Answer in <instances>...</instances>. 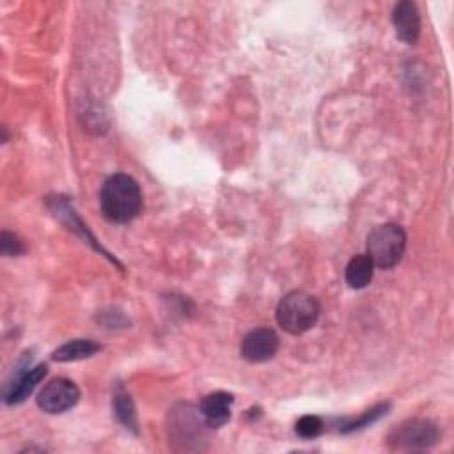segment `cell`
<instances>
[{
	"label": "cell",
	"instance_id": "obj_1",
	"mask_svg": "<svg viewBox=\"0 0 454 454\" xmlns=\"http://www.w3.org/2000/svg\"><path fill=\"white\" fill-rule=\"evenodd\" d=\"M99 207L112 223H128L142 209V192L138 183L128 174H112L99 192Z\"/></svg>",
	"mask_w": 454,
	"mask_h": 454
},
{
	"label": "cell",
	"instance_id": "obj_2",
	"mask_svg": "<svg viewBox=\"0 0 454 454\" xmlns=\"http://www.w3.org/2000/svg\"><path fill=\"white\" fill-rule=\"evenodd\" d=\"M321 314L319 301L305 291H289L277 305V323L291 335H300L310 330Z\"/></svg>",
	"mask_w": 454,
	"mask_h": 454
},
{
	"label": "cell",
	"instance_id": "obj_3",
	"mask_svg": "<svg viewBox=\"0 0 454 454\" xmlns=\"http://www.w3.org/2000/svg\"><path fill=\"white\" fill-rule=\"evenodd\" d=\"M367 257L372 261L374 266L381 270H388L395 266L406 248V232L397 223H381L376 225L367 234Z\"/></svg>",
	"mask_w": 454,
	"mask_h": 454
},
{
	"label": "cell",
	"instance_id": "obj_4",
	"mask_svg": "<svg viewBox=\"0 0 454 454\" xmlns=\"http://www.w3.org/2000/svg\"><path fill=\"white\" fill-rule=\"evenodd\" d=\"M206 420L200 415V410H195L190 404H181L172 410L168 422V434L174 443H181L179 449L199 450L206 442Z\"/></svg>",
	"mask_w": 454,
	"mask_h": 454
},
{
	"label": "cell",
	"instance_id": "obj_5",
	"mask_svg": "<svg viewBox=\"0 0 454 454\" xmlns=\"http://www.w3.org/2000/svg\"><path fill=\"white\" fill-rule=\"evenodd\" d=\"M440 438L438 427L427 419H408L395 426L388 434L392 450H424L433 447Z\"/></svg>",
	"mask_w": 454,
	"mask_h": 454
},
{
	"label": "cell",
	"instance_id": "obj_6",
	"mask_svg": "<svg viewBox=\"0 0 454 454\" xmlns=\"http://www.w3.org/2000/svg\"><path fill=\"white\" fill-rule=\"evenodd\" d=\"M80 399V388L76 387L74 381L67 380V378H55L50 383H46L35 401L37 406L51 415L57 413H64L67 410H71Z\"/></svg>",
	"mask_w": 454,
	"mask_h": 454
},
{
	"label": "cell",
	"instance_id": "obj_7",
	"mask_svg": "<svg viewBox=\"0 0 454 454\" xmlns=\"http://www.w3.org/2000/svg\"><path fill=\"white\" fill-rule=\"evenodd\" d=\"M280 340L271 328H254L241 340V356L252 364L271 360L278 351Z\"/></svg>",
	"mask_w": 454,
	"mask_h": 454
},
{
	"label": "cell",
	"instance_id": "obj_8",
	"mask_svg": "<svg viewBox=\"0 0 454 454\" xmlns=\"http://www.w3.org/2000/svg\"><path fill=\"white\" fill-rule=\"evenodd\" d=\"M392 23L395 28V35L406 43L415 44L420 35V14L413 2L403 0L392 9Z\"/></svg>",
	"mask_w": 454,
	"mask_h": 454
},
{
	"label": "cell",
	"instance_id": "obj_9",
	"mask_svg": "<svg viewBox=\"0 0 454 454\" xmlns=\"http://www.w3.org/2000/svg\"><path fill=\"white\" fill-rule=\"evenodd\" d=\"M234 397L229 392H211L207 395H204V399L200 401V415L206 420V424L211 429L222 427L225 422H229L231 419V408H232Z\"/></svg>",
	"mask_w": 454,
	"mask_h": 454
},
{
	"label": "cell",
	"instance_id": "obj_10",
	"mask_svg": "<svg viewBox=\"0 0 454 454\" xmlns=\"http://www.w3.org/2000/svg\"><path fill=\"white\" fill-rule=\"evenodd\" d=\"M46 372H48V367L44 364H39L32 369L21 371V372L18 371V376L14 378L11 387L7 388V392L4 395V401L7 404L23 403L34 392V388L41 383V380L46 376Z\"/></svg>",
	"mask_w": 454,
	"mask_h": 454
},
{
	"label": "cell",
	"instance_id": "obj_11",
	"mask_svg": "<svg viewBox=\"0 0 454 454\" xmlns=\"http://www.w3.org/2000/svg\"><path fill=\"white\" fill-rule=\"evenodd\" d=\"M99 349H101V346L90 339H74V340H69V342L59 346L53 351L51 358L55 362H74V360L89 358L94 353H98Z\"/></svg>",
	"mask_w": 454,
	"mask_h": 454
},
{
	"label": "cell",
	"instance_id": "obj_12",
	"mask_svg": "<svg viewBox=\"0 0 454 454\" xmlns=\"http://www.w3.org/2000/svg\"><path fill=\"white\" fill-rule=\"evenodd\" d=\"M372 275H374V264L372 261L360 254V255H355L346 270H344V278H346V284L351 287V289H362L365 287L367 284H371L372 280Z\"/></svg>",
	"mask_w": 454,
	"mask_h": 454
},
{
	"label": "cell",
	"instance_id": "obj_13",
	"mask_svg": "<svg viewBox=\"0 0 454 454\" xmlns=\"http://www.w3.org/2000/svg\"><path fill=\"white\" fill-rule=\"evenodd\" d=\"M114 411H115V417L117 420L126 427V429H131L133 433L138 431L137 427V411H135V404L129 397V394L119 387L114 394Z\"/></svg>",
	"mask_w": 454,
	"mask_h": 454
},
{
	"label": "cell",
	"instance_id": "obj_14",
	"mask_svg": "<svg viewBox=\"0 0 454 454\" xmlns=\"http://www.w3.org/2000/svg\"><path fill=\"white\" fill-rule=\"evenodd\" d=\"M387 410H388V404H387V403H385V404H378V406H374V408L364 411L358 419H353V420L346 422V424L340 427V433H351V431H358V429H362V427H367V426H371L372 422H376L381 415H385Z\"/></svg>",
	"mask_w": 454,
	"mask_h": 454
},
{
	"label": "cell",
	"instance_id": "obj_15",
	"mask_svg": "<svg viewBox=\"0 0 454 454\" xmlns=\"http://www.w3.org/2000/svg\"><path fill=\"white\" fill-rule=\"evenodd\" d=\"M294 431L301 438H316L323 431V420L317 415H303L298 419Z\"/></svg>",
	"mask_w": 454,
	"mask_h": 454
},
{
	"label": "cell",
	"instance_id": "obj_16",
	"mask_svg": "<svg viewBox=\"0 0 454 454\" xmlns=\"http://www.w3.org/2000/svg\"><path fill=\"white\" fill-rule=\"evenodd\" d=\"M0 250L7 257H16L25 252V247H23V241L16 234L4 231L2 238H0Z\"/></svg>",
	"mask_w": 454,
	"mask_h": 454
}]
</instances>
